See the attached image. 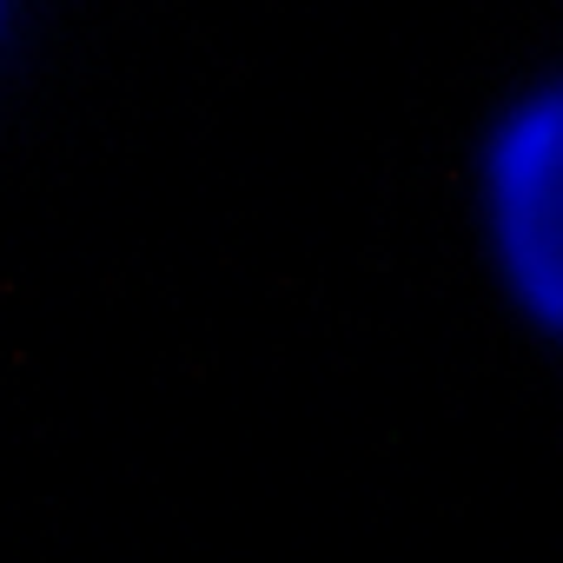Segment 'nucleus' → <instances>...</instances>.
I'll list each match as a JSON object with an SVG mask.
<instances>
[{"label":"nucleus","instance_id":"obj_1","mask_svg":"<svg viewBox=\"0 0 563 563\" xmlns=\"http://www.w3.org/2000/svg\"><path fill=\"white\" fill-rule=\"evenodd\" d=\"M510 245H517V258L530 265V278H537V292L550 299V252H556V212H550V199H556V153H550V113H537L530 120V133H523V146L510 153Z\"/></svg>","mask_w":563,"mask_h":563}]
</instances>
